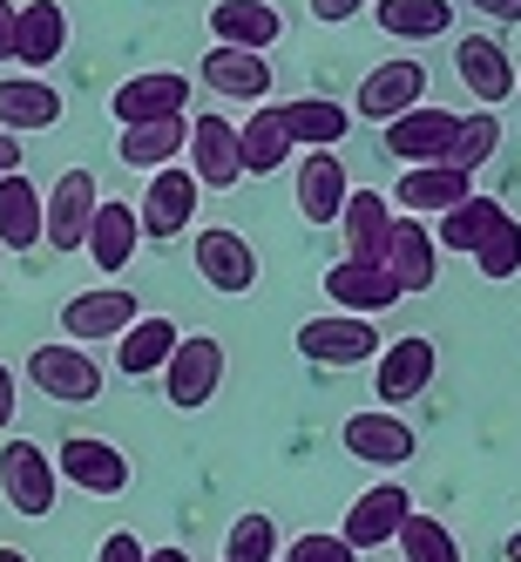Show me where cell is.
I'll return each instance as SVG.
<instances>
[{"mask_svg":"<svg viewBox=\"0 0 521 562\" xmlns=\"http://www.w3.org/2000/svg\"><path fill=\"white\" fill-rule=\"evenodd\" d=\"M27 380L42 400H55V407H89V400H102V367L89 346H34L27 352Z\"/></svg>","mask_w":521,"mask_h":562,"instance_id":"1","label":"cell"},{"mask_svg":"<svg viewBox=\"0 0 521 562\" xmlns=\"http://www.w3.org/2000/svg\"><path fill=\"white\" fill-rule=\"evenodd\" d=\"M109 115L123 130L177 123V115H190V75L183 68H143V75H129V82L109 95Z\"/></svg>","mask_w":521,"mask_h":562,"instance_id":"2","label":"cell"},{"mask_svg":"<svg viewBox=\"0 0 521 562\" xmlns=\"http://www.w3.org/2000/svg\"><path fill=\"white\" fill-rule=\"evenodd\" d=\"M217 386H224V339L183 333L177 352H170V367H163V400L183 407V414H196V407H211V400H217Z\"/></svg>","mask_w":521,"mask_h":562,"instance_id":"3","label":"cell"},{"mask_svg":"<svg viewBox=\"0 0 521 562\" xmlns=\"http://www.w3.org/2000/svg\"><path fill=\"white\" fill-rule=\"evenodd\" d=\"M95 204H102V177L95 170H61L55 190L42 196V245L55 251H82L89 245V224H95Z\"/></svg>","mask_w":521,"mask_h":562,"instance_id":"4","label":"cell"},{"mask_svg":"<svg viewBox=\"0 0 521 562\" xmlns=\"http://www.w3.org/2000/svg\"><path fill=\"white\" fill-rule=\"evenodd\" d=\"M0 495H8L14 515L42 521L61 495V474H55V454H42L34 440H0Z\"/></svg>","mask_w":521,"mask_h":562,"instance_id":"5","label":"cell"},{"mask_svg":"<svg viewBox=\"0 0 521 562\" xmlns=\"http://www.w3.org/2000/svg\"><path fill=\"white\" fill-rule=\"evenodd\" d=\"M380 333L373 318H352V312H326V318H305L298 326V352L312 367H373L380 359Z\"/></svg>","mask_w":521,"mask_h":562,"instance_id":"6","label":"cell"},{"mask_svg":"<svg viewBox=\"0 0 521 562\" xmlns=\"http://www.w3.org/2000/svg\"><path fill=\"white\" fill-rule=\"evenodd\" d=\"M196 278H204L211 292H224V299L258 292V245L245 231H230V224H204L196 231Z\"/></svg>","mask_w":521,"mask_h":562,"instance_id":"7","label":"cell"},{"mask_svg":"<svg viewBox=\"0 0 521 562\" xmlns=\"http://www.w3.org/2000/svg\"><path fill=\"white\" fill-rule=\"evenodd\" d=\"M196 196H204V183H196L183 164L149 170V183H143V211H136V224H143L149 245H170V237H183V231L196 224Z\"/></svg>","mask_w":521,"mask_h":562,"instance_id":"8","label":"cell"},{"mask_svg":"<svg viewBox=\"0 0 521 562\" xmlns=\"http://www.w3.org/2000/svg\"><path fill=\"white\" fill-rule=\"evenodd\" d=\"M339 440H346V454H352V461H366V468H407V461L420 454L414 420H407V414H393V407L352 414V420L339 427Z\"/></svg>","mask_w":521,"mask_h":562,"instance_id":"9","label":"cell"},{"mask_svg":"<svg viewBox=\"0 0 521 562\" xmlns=\"http://www.w3.org/2000/svg\"><path fill=\"white\" fill-rule=\"evenodd\" d=\"M190 177L204 190H237L245 183V143H237V123L230 115H190Z\"/></svg>","mask_w":521,"mask_h":562,"instance_id":"10","label":"cell"},{"mask_svg":"<svg viewBox=\"0 0 521 562\" xmlns=\"http://www.w3.org/2000/svg\"><path fill=\"white\" fill-rule=\"evenodd\" d=\"M433 367H440V352H433V339H420V333H407V339H386L380 346V359H373V393H380V407H407V400H420L427 386H433Z\"/></svg>","mask_w":521,"mask_h":562,"instance_id":"11","label":"cell"},{"mask_svg":"<svg viewBox=\"0 0 521 562\" xmlns=\"http://www.w3.org/2000/svg\"><path fill=\"white\" fill-rule=\"evenodd\" d=\"M143 318V299L123 292V285H95V292H75L61 305V333L75 346H102V339H123L129 326Z\"/></svg>","mask_w":521,"mask_h":562,"instance_id":"12","label":"cell"},{"mask_svg":"<svg viewBox=\"0 0 521 562\" xmlns=\"http://www.w3.org/2000/svg\"><path fill=\"white\" fill-rule=\"evenodd\" d=\"M454 136H461V115L454 109H407L386 123V149L399 156V164H454Z\"/></svg>","mask_w":521,"mask_h":562,"instance_id":"13","label":"cell"},{"mask_svg":"<svg viewBox=\"0 0 521 562\" xmlns=\"http://www.w3.org/2000/svg\"><path fill=\"white\" fill-rule=\"evenodd\" d=\"M420 102H427V61L420 55H393L359 82V115L366 123H393V115H407Z\"/></svg>","mask_w":521,"mask_h":562,"instance_id":"14","label":"cell"},{"mask_svg":"<svg viewBox=\"0 0 521 562\" xmlns=\"http://www.w3.org/2000/svg\"><path fill=\"white\" fill-rule=\"evenodd\" d=\"M326 299H332V312H352V318H380V312H393L399 292L393 285V271L386 265H366V258H339L332 271H326Z\"/></svg>","mask_w":521,"mask_h":562,"instance_id":"15","label":"cell"},{"mask_svg":"<svg viewBox=\"0 0 521 562\" xmlns=\"http://www.w3.org/2000/svg\"><path fill=\"white\" fill-rule=\"evenodd\" d=\"M55 474H61V481H75V488H89V495H123V488H129V454L115 448V440L75 434V440H61Z\"/></svg>","mask_w":521,"mask_h":562,"instance_id":"16","label":"cell"},{"mask_svg":"<svg viewBox=\"0 0 521 562\" xmlns=\"http://www.w3.org/2000/svg\"><path fill=\"white\" fill-rule=\"evenodd\" d=\"M380 265L393 271V285L407 292V299L433 292V278H440V245H433V231H427L420 217H393V231H386V258H380Z\"/></svg>","mask_w":521,"mask_h":562,"instance_id":"17","label":"cell"},{"mask_svg":"<svg viewBox=\"0 0 521 562\" xmlns=\"http://www.w3.org/2000/svg\"><path fill=\"white\" fill-rule=\"evenodd\" d=\"M393 196H399L407 217H427V211L440 217V211H454V204L474 196V170H461V164H407L399 183H393Z\"/></svg>","mask_w":521,"mask_h":562,"instance_id":"18","label":"cell"},{"mask_svg":"<svg viewBox=\"0 0 521 562\" xmlns=\"http://www.w3.org/2000/svg\"><path fill=\"white\" fill-rule=\"evenodd\" d=\"M407 515H414V495L399 488V481H380V488H366L352 508H346V542L352 549H380V542H399V529H407Z\"/></svg>","mask_w":521,"mask_h":562,"instance_id":"19","label":"cell"},{"mask_svg":"<svg viewBox=\"0 0 521 562\" xmlns=\"http://www.w3.org/2000/svg\"><path fill=\"white\" fill-rule=\"evenodd\" d=\"M196 82H204V89H217V95H230V102H264L271 95V82H278V75H271V61L258 55V48H211L204 61H196Z\"/></svg>","mask_w":521,"mask_h":562,"instance_id":"20","label":"cell"},{"mask_svg":"<svg viewBox=\"0 0 521 562\" xmlns=\"http://www.w3.org/2000/svg\"><path fill=\"white\" fill-rule=\"evenodd\" d=\"M61 48H68V8L61 0H27L14 14V61L27 75H42V68L61 61Z\"/></svg>","mask_w":521,"mask_h":562,"instance_id":"21","label":"cell"},{"mask_svg":"<svg viewBox=\"0 0 521 562\" xmlns=\"http://www.w3.org/2000/svg\"><path fill=\"white\" fill-rule=\"evenodd\" d=\"M454 75L467 82V95L488 102V109L514 95V61H508V48L495 42V34H467V42H454Z\"/></svg>","mask_w":521,"mask_h":562,"instance_id":"22","label":"cell"},{"mask_svg":"<svg viewBox=\"0 0 521 562\" xmlns=\"http://www.w3.org/2000/svg\"><path fill=\"white\" fill-rule=\"evenodd\" d=\"M346 196H352V177L339 164V149H305V164H298V211H305V224H339Z\"/></svg>","mask_w":521,"mask_h":562,"instance_id":"23","label":"cell"},{"mask_svg":"<svg viewBox=\"0 0 521 562\" xmlns=\"http://www.w3.org/2000/svg\"><path fill=\"white\" fill-rule=\"evenodd\" d=\"M136 245H143V224H136V204H123V196H102L95 204V224H89V258H95V271H109V278H123L129 271V258H136Z\"/></svg>","mask_w":521,"mask_h":562,"instance_id":"24","label":"cell"},{"mask_svg":"<svg viewBox=\"0 0 521 562\" xmlns=\"http://www.w3.org/2000/svg\"><path fill=\"white\" fill-rule=\"evenodd\" d=\"M61 123V89L42 82V75H0V130L21 136V130H55Z\"/></svg>","mask_w":521,"mask_h":562,"instance_id":"25","label":"cell"},{"mask_svg":"<svg viewBox=\"0 0 521 562\" xmlns=\"http://www.w3.org/2000/svg\"><path fill=\"white\" fill-rule=\"evenodd\" d=\"M177 339H183V326L177 318H163V312H143L136 326L115 339V373H129V380H149V373H163L170 367V352H177Z\"/></svg>","mask_w":521,"mask_h":562,"instance_id":"26","label":"cell"},{"mask_svg":"<svg viewBox=\"0 0 521 562\" xmlns=\"http://www.w3.org/2000/svg\"><path fill=\"white\" fill-rule=\"evenodd\" d=\"M211 34H217V48H258L264 55L278 34H285V14H278L271 0H217Z\"/></svg>","mask_w":521,"mask_h":562,"instance_id":"27","label":"cell"},{"mask_svg":"<svg viewBox=\"0 0 521 562\" xmlns=\"http://www.w3.org/2000/svg\"><path fill=\"white\" fill-rule=\"evenodd\" d=\"M339 231H346V258L380 265L386 258V231H393V204L380 190H352L346 211H339Z\"/></svg>","mask_w":521,"mask_h":562,"instance_id":"28","label":"cell"},{"mask_svg":"<svg viewBox=\"0 0 521 562\" xmlns=\"http://www.w3.org/2000/svg\"><path fill=\"white\" fill-rule=\"evenodd\" d=\"M508 217V204L501 196H488V190H474L467 204H454V211H440V231H433V245L440 251H461V258H474L480 245H488V231Z\"/></svg>","mask_w":521,"mask_h":562,"instance_id":"29","label":"cell"},{"mask_svg":"<svg viewBox=\"0 0 521 562\" xmlns=\"http://www.w3.org/2000/svg\"><path fill=\"white\" fill-rule=\"evenodd\" d=\"M237 143H245V177H271L292 156V123L278 102H258L251 123H237Z\"/></svg>","mask_w":521,"mask_h":562,"instance_id":"30","label":"cell"},{"mask_svg":"<svg viewBox=\"0 0 521 562\" xmlns=\"http://www.w3.org/2000/svg\"><path fill=\"white\" fill-rule=\"evenodd\" d=\"M183 149H190V115H177V123H143V130L115 136V156H123L129 170H170Z\"/></svg>","mask_w":521,"mask_h":562,"instance_id":"31","label":"cell"},{"mask_svg":"<svg viewBox=\"0 0 521 562\" xmlns=\"http://www.w3.org/2000/svg\"><path fill=\"white\" fill-rule=\"evenodd\" d=\"M373 21L393 42H440L454 27V0H373Z\"/></svg>","mask_w":521,"mask_h":562,"instance_id":"32","label":"cell"},{"mask_svg":"<svg viewBox=\"0 0 521 562\" xmlns=\"http://www.w3.org/2000/svg\"><path fill=\"white\" fill-rule=\"evenodd\" d=\"M285 123H292V149H339V136L352 130V109L332 95H298L285 102Z\"/></svg>","mask_w":521,"mask_h":562,"instance_id":"33","label":"cell"},{"mask_svg":"<svg viewBox=\"0 0 521 562\" xmlns=\"http://www.w3.org/2000/svg\"><path fill=\"white\" fill-rule=\"evenodd\" d=\"M42 190H34L21 170L0 177V245L8 251H34V237H42Z\"/></svg>","mask_w":521,"mask_h":562,"instance_id":"34","label":"cell"},{"mask_svg":"<svg viewBox=\"0 0 521 562\" xmlns=\"http://www.w3.org/2000/svg\"><path fill=\"white\" fill-rule=\"evenodd\" d=\"M278 549L285 542H278V521L264 508H245L224 529V562H278Z\"/></svg>","mask_w":521,"mask_h":562,"instance_id":"35","label":"cell"},{"mask_svg":"<svg viewBox=\"0 0 521 562\" xmlns=\"http://www.w3.org/2000/svg\"><path fill=\"white\" fill-rule=\"evenodd\" d=\"M399 555H407V562H461V542H454L448 521L407 515V529H399Z\"/></svg>","mask_w":521,"mask_h":562,"instance_id":"36","label":"cell"},{"mask_svg":"<svg viewBox=\"0 0 521 562\" xmlns=\"http://www.w3.org/2000/svg\"><path fill=\"white\" fill-rule=\"evenodd\" d=\"M474 271H480V278H495V285L521 271V224H514V217H501V224L488 231V245L474 251Z\"/></svg>","mask_w":521,"mask_h":562,"instance_id":"37","label":"cell"},{"mask_svg":"<svg viewBox=\"0 0 521 562\" xmlns=\"http://www.w3.org/2000/svg\"><path fill=\"white\" fill-rule=\"evenodd\" d=\"M495 149H501V123H495V115H488V109L461 115V136H454V164H461V170H480V164H488Z\"/></svg>","mask_w":521,"mask_h":562,"instance_id":"38","label":"cell"},{"mask_svg":"<svg viewBox=\"0 0 521 562\" xmlns=\"http://www.w3.org/2000/svg\"><path fill=\"white\" fill-rule=\"evenodd\" d=\"M278 562H359V549L346 536H326V529H305L298 542L278 549Z\"/></svg>","mask_w":521,"mask_h":562,"instance_id":"39","label":"cell"},{"mask_svg":"<svg viewBox=\"0 0 521 562\" xmlns=\"http://www.w3.org/2000/svg\"><path fill=\"white\" fill-rule=\"evenodd\" d=\"M143 555H149V549H143V542H136L129 529H109V536H102V555H95V562H143Z\"/></svg>","mask_w":521,"mask_h":562,"instance_id":"40","label":"cell"},{"mask_svg":"<svg viewBox=\"0 0 521 562\" xmlns=\"http://www.w3.org/2000/svg\"><path fill=\"white\" fill-rule=\"evenodd\" d=\"M359 8H366V0H312V21L339 27V21H359Z\"/></svg>","mask_w":521,"mask_h":562,"instance_id":"41","label":"cell"},{"mask_svg":"<svg viewBox=\"0 0 521 562\" xmlns=\"http://www.w3.org/2000/svg\"><path fill=\"white\" fill-rule=\"evenodd\" d=\"M14 386H21V380H14V367H0V434L14 427Z\"/></svg>","mask_w":521,"mask_h":562,"instance_id":"42","label":"cell"},{"mask_svg":"<svg viewBox=\"0 0 521 562\" xmlns=\"http://www.w3.org/2000/svg\"><path fill=\"white\" fill-rule=\"evenodd\" d=\"M474 14H488V21H521V0H467Z\"/></svg>","mask_w":521,"mask_h":562,"instance_id":"43","label":"cell"},{"mask_svg":"<svg viewBox=\"0 0 521 562\" xmlns=\"http://www.w3.org/2000/svg\"><path fill=\"white\" fill-rule=\"evenodd\" d=\"M14 0H0V61H14Z\"/></svg>","mask_w":521,"mask_h":562,"instance_id":"44","label":"cell"},{"mask_svg":"<svg viewBox=\"0 0 521 562\" xmlns=\"http://www.w3.org/2000/svg\"><path fill=\"white\" fill-rule=\"evenodd\" d=\"M8 170H21V136L0 130V177H8Z\"/></svg>","mask_w":521,"mask_h":562,"instance_id":"45","label":"cell"},{"mask_svg":"<svg viewBox=\"0 0 521 562\" xmlns=\"http://www.w3.org/2000/svg\"><path fill=\"white\" fill-rule=\"evenodd\" d=\"M143 562H190V555H183V549H177V542H163V549H149V555H143Z\"/></svg>","mask_w":521,"mask_h":562,"instance_id":"46","label":"cell"},{"mask_svg":"<svg viewBox=\"0 0 521 562\" xmlns=\"http://www.w3.org/2000/svg\"><path fill=\"white\" fill-rule=\"evenodd\" d=\"M501 562H521V529L508 536V549H501Z\"/></svg>","mask_w":521,"mask_h":562,"instance_id":"47","label":"cell"},{"mask_svg":"<svg viewBox=\"0 0 521 562\" xmlns=\"http://www.w3.org/2000/svg\"><path fill=\"white\" fill-rule=\"evenodd\" d=\"M0 562H27V555H21V549H0Z\"/></svg>","mask_w":521,"mask_h":562,"instance_id":"48","label":"cell"},{"mask_svg":"<svg viewBox=\"0 0 521 562\" xmlns=\"http://www.w3.org/2000/svg\"><path fill=\"white\" fill-rule=\"evenodd\" d=\"M514 89H521V82H514Z\"/></svg>","mask_w":521,"mask_h":562,"instance_id":"49","label":"cell"}]
</instances>
